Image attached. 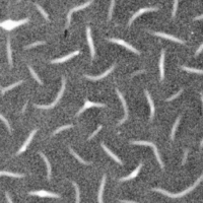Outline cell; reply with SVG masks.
<instances>
[{
	"mask_svg": "<svg viewBox=\"0 0 203 203\" xmlns=\"http://www.w3.org/2000/svg\"><path fill=\"white\" fill-rule=\"evenodd\" d=\"M202 180H203V175H201L200 178H198L197 181H196L191 187H189L188 189H186V190L180 192V193H171V192L166 191V190H164V189H160V188H155V189H153V191H156V192H159V193H162V194L166 195V196H169V197H171V198H181V197H183V196L187 195L188 193H190L191 191H193L194 189L198 186L199 183H200Z\"/></svg>",
	"mask_w": 203,
	"mask_h": 203,
	"instance_id": "1",
	"label": "cell"
},
{
	"mask_svg": "<svg viewBox=\"0 0 203 203\" xmlns=\"http://www.w3.org/2000/svg\"><path fill=\"white\" fill-rule=\"evenodd\" d=\"M114 5H115V0H111V5H110V9H109V19H112V14H113V9H114Z\"/></svg>",
	"mask_w": 203,
	"mask_h": 203,
	"instance_id": "31",
	"label": "cell"
},
{
	"mask_svg": "<svg viewBox=\"0 0 203 203\" xmlns=\"http://www.w3.org/2000/svg\"><path fill=\"white\" fill-rule=\"evenodd\" d=\"M101 145H102V147H103V149L105 150V151H106V152L108 153V155H110V156L112 157V159H113V160H115V162H117L119 164H121V166H122V164H123V163H122V160H121L120 159H119V157H118L117 155H115L114 153L112 152L111 150H110L109 148H108L106 145H105V143L102 142V144H101Z\"/></svg>",
	"mask_w": 203,
	"mask_h": 203,
	"instance_id": "15",
	"label": "cell"
},
{
	"mask_svg": "<svg viewBox=\"0 0 203 203\" xmlns=\"http://www.w3.org/2000/svg\"><path fill=\"white\" fill-rule=\"evenodd\" d=\"M200 147H201V148L203 147V140H202V141H201V143H200Z\"/></svg>",
	"mask_w": 203,
	"mask_h": 203,
	"instance_id": "43",
	"label": "cell"
},
{
	"mask_svg": "<svg viewBox=\"0 0 203 203\" xmlns=\"http://www.w3.org/2000/svg\"><path fill=\"white\" fill-rule=\"evenodd\" d=\"M116 93H117V94H118L119 99H120L121 102H122V105H123V108H124V111H125V116H124V118L122 119V120L119 122V124H118V125H122V124H123L124 122L128 119V107H127V104H126L125 99L123 97V96H122V93H120V90L117 89H116Z\"/></svg>",
	"mask_w": 203,
	"mask_h": 203,
	"instance_id": "10",
	"label": "cell"
},
{
	"mask_svg": "<svg viewBox=\"0 0 203 203\" xmlns=\"http://www.w3.org/2000/svg\"><path fill=\"white\" fill-rule=\"evenodd\" d=\"M164 50H162V55H160V80L164 78Z\"/></svg>",
	"mask_w": 203,
	"mask_h": 203,
	"instance_id": "18",
	"label": "cell"
},
{
	"mask_svg": "<svg viewBox=\"0 0 203 203\" xmlns=\"http://www.w3.org/2000/svg\"><path fill=\"white\" fill-rule=\"evenodd\" d=\"M79 53H80V52H79L78 50H77V51H74V52H72V53H69V55H66V56H64V57L59 58V59H55V60L51 61V62H52V63H63V62H65V61L69 60V59L73 58V57H74V56L78 55Z\"/></svg>",
	"mask_w": 203,
	"mask_h": 203,
	"instance_id": "14",
	"label": "cell"
},
{
	"mask_svg": "<svg viewBox=\"0 0 203 203\" xmlns=\"http://www.w3.org/2000/svg\"><path fill=\"white\" fill-rule=\"evenodd\" d=\"M0 118H1V120L4 122V124L6 125V127H7V129H8V131L11 133L12 131H11V128H10V125H9V123H8V121L6 120V118L3 116V115H0Z\"/></svg>",
	"mask_w": 203,
	"mask_h": 203,
	"instance_id": "32",
	"label": "cell"
},
{
	"mask_svg": "<svg viewBox=\"0 0 203 203\" xmlns=\"http://www.w3.org/2000/svg\"><path fill=\"white\" fill-rule=\"evenodd\" d=\"M65 83H66V80H65V78H62V85H61V89H60V92H59L58 96L56 97L55 101H54L53 103H52L51 105H48V106H40V105H35V107H37L38 109H43V110H48V109H52V108H54V107L56 106V105L58 104L59 100H60L61 97H62L63 93H64V90H65Z\"/></svg>",
	"mask_w": 203,
	"mask_h": 203,
	"instance_id": "2",
	"label": "cell"
},
{
	"mask_svg": "<svg viewBox=\"0 0 203 203\" xmlns=\"http://www.w3.org/2000/svg\"><path fill=\"white\" fill-rule=\"evenodd\" d=\"M93 107L105 108V107H106V105H105V104H100V103H93V102H90V101H89L87 99H85V106H83L81 109H80V110L77 112V114H76V117L79 116V115H81L83 112L89 109V108H93Z\"/></svg>",
	"mask_w": 203,
	"mask_h": 203,
	"instance_id": "4",
	"label": "cell"
},
{
	"mask_svg": "<svg viewBox=\"0 0 203 203\" xmlns=\"http://www.w3.org/2000/svg\"><path fill=\"white\" fill-rule=\"evenodd\" d=\"M72 184H73V186H74V188H75V191H76V203H79V201H80V191H79V188H78V186H77V184L75 183V182H72Z\"/></svg>",
	"mask_w": 203,
	"mask_h": 203,
	"instance_id": "28",
	"label": "cell"
},
{
	"mask_svg": "<svg viewBox=\"0 0 203 203\" xmlns=\"http://www.w3.org/2000/svg\"><path fill=\"white\" fill-rule=\"evenodd\" d=\"M7 55H8V61L9 65L12 66V52H11V47H10V40H7Z\"/></svg>",
	"mask_w": 203,
	"mask_h": 203,
	"instance_id": "25",
	"label": "cell"
},
{
	"mask_svg": "<svg viewBox=\"0 0 203 203\" xmlns=\"http://www.w3.org/2000/svg\"><path fill=\"white\" fill-rule=\"evenodd\" d=\"M22 83H23V80H19V81H17V82H15V83H12L11 85H9V86H7V87H2V89H1V94H4L6 92H8V90L14 89L15 86L22 85Z\"/></svg>",
	"mask_w": 203,
	"mask_h": 203,
	"instance_id": "21",
	"label": "cell"
},
{
	"mask_svg": "<svg viewBox=\"0 0 203 203\" xmlns=\"http://www.w3.org/2000/svg\"><path fill=\"white\" fill-rule=\"evenodd\" d=\"M115 69V64H113L111 66V67L108 69L107 71H105L103 74H101V75H99V76H89V75H85V78H87V79H90V80H99V79H102V78H104L105 76H107L108 74H110V73L113 71Z\"/></svg>",
	"mask_w": 203,
	"mask_h": 203,
	"instance_id": "12",
	"label": "cell"
},
{
	"mask_svg": "<svg viewBox=\"0 0 203 203\" xmlns=\"http://www.w3.org/2000/svg\"><path fill=\"white\" fill-rule=\"evenodd\" d=\"M121 202H123V203H135V201H129V200H122Z\"/></svg>",
	"mask_w": 203,
	"mask_h": 203,
	"instance_id": "41",
	"label": "cell"
},
{
	"mask_svg": "<svg viewBox=\"0 0 203 203\" xmlns=\"http://www.w3.org/2000/svg\"><path fill=\"white\" fill-rule=\"evenodd\" d=\"M69 151H70V152L72 153V155H73V156H74V157H75V159H76V160H78V162H79V163H81V164H90V163H89V162H86V160H82V159H81V157H80V156H79L78 155H77V153H76V152H75V151H74V150H73V149H72L71 147H69Z\"/></svg>",
	"mask_w": 203,
	"mask_h": 203,
	"instance_id": "22",
	"label": "cell"
},
{
	"mask_svg": "<svg viewBox=\"0 0 203 203\" xmlns=\"http://www.w3.org/2000/svg\"><path fill=\"white\" fill-rule=\"evenodd\" d=\"M101 129H102V125H99V127H97V130L94 131V132L93 133V134L90 135L89 137V140H90V139H92V138H93V136H96V135L97 134V133L100 132V130H101Z\"/></svg>",
	"mask_w": 203,
	"mask_h": 203,
	"instance_id": "36",
	"label": "cell"
},
{
	"mask_svg": "<svg viewBox=\"0 0 203 203\" xmlns=\"http://www.w3.org/2000/svg\"><path fill=\"white\" fill-rule=\"evenodd\" d=\"M36 7H37L38 9H39V11H40V12L42 13V15H43V16L45 17V19H46L47 22H49V17H48V15H47V13L45 12V10H44L43 8H42V7H41V6H40L39 4H36Z\"/></svg>",
	"mask_w": 203,
	"mask_h": 203,
	"instance_id": "30",
	"label": "cell"
},
{
	"mask_svg": "<svg viewBox=\"0 0 203 203\" xmlns=\"http://www.w3.org/2000/svg\"><path fill=\"white\" fill-rule=\"evenodd\" d=\"M40 155L42 156V159L44 160V162H45V164H46V166H47V170H48L47 177H48V180H50V179H51V164H50V163H49L47 156L45 155L43 152H40Z\"/></svg>",
	"mask_w": 203,
	"mask_h": 203,
	"instance_id": "20",
	"label": "cell"
},
{
	"mask_svg": "<svg viewBox=\"0 0 203 203\" xmlns=\"http://www.w3.org/2000/svg\"><path fill=\"white\" fill-rule=\"evenodd\" d=\"M156 10H159V8H157V7H145V8H141V9H139L137 12H135L134 14L132 15V17L130 19V20H129V23H128V26L130 27L131 24H132V23L134 22V19H137V17H138L139 15H141L142 13L147 12V11H156Z\"/></svg>",
	"mask_w": 203,
	"mask_h": 203,
	"instance_id": "7",
	"label": "cell"
},
{
	"mask_svg": "<svg viewBox=\"0 0 203 203\" xmlns=\"http://www.w3.org/2000/svg\"><path fill=\"white\" fill-rule=\"evenodd\" d=\"M86 36H87V42H89V49H90V54H92V59H93L94 56H96V51H94V46H93V42L92 39V35H90V27H86Z\"/></svg>",
	"mask_w": 203,
	"mask_h": 203,
	"instance_id": "11",
	"label": "cell"
},
{
	"mask_svg": "<svg viewBox=\"0 0 203 203\" xmlns=\"http://www.w3.org/2000/svg\"><path fill=\"white\" fill-rule=\"evenodd\" d=\"M105 184H106V175L103 176V179H102V182H101L100 190H99V202L100 203H103V192H104Z\"/></svg>",
	"mask_w": 203,
	"mask_h": 203,
	"instance_id": "19",
	"label": "cell"
},
{
	"mask_svg": "<svg viewBox=\"0 0 203 203\" xmlns=\"http://www.w3.org/2000/svg\"><path fill=\"white\" fill-rule=\"evenodd\" d=\"M144 93L146 96V99H147V102L149 104V107H150V120L153 118V116H155V105H153V102L151 100V97H150L149 93L147 92V90H144Z\"/></svg>",
	"mask_w": 203,
	"mask_h": 203,
	"instance_id": "16",
	"label": "cell"
},
{
	"mask_svg": "<svg viewBox=\"0 0 203 203\" xmlns=\"http://www.w3.org/2000/svg\"><path fill=\"white\" fill-rule=\"evenodd\" d=\"M72 127V124H69V125H65V126H62V127H59L57 130H55L54 132H53V134H52V136L53 135H56L57 133H59V132H61V131H63V130H65V129H68V128H71Z\"/></svg>",
	"mask_w": 203,
	"mask_h": 203,
	"instance_id": "29",
	"label": "cell"
},
{
	"mask_svg": "<svg viewBox=\"0 0 203 203\" xmlns=\"http://www.w3.org/2000/svg\"><path fill=\"white\" fill-rule=\"evenodd\" d=\"M202 51H203V43H202V45H201V46H200V47H199V48L197 49V51H196V56L200 54Z\"/></svg>",
	"mask_w": 203,
	"mask_h": 203,
	"instance_id": "37",
	"label": "cell"
},
{
	"mask_svg": "<svg viewBox=\"0 0 203 203\" xmlns=\"http://www.w3.org/2000/svg\"><path fill=\"white\" fill-rule=\"evenodd\" d=\"M36 133H37V129H36V130H34V131H31V134H30V136H29V138L27 139V140H26V142H24V144H23V145L22 146V147L19 148V151H17V153H16V155H20V153H22V152H23L24 150L27 149V146L30 145L31 141L33 140V137H34V135L36 134Z\"/></svg>",
	"mask_w": 203,
	"mask_h": 203,
	"instance_id": "13",
	"label": "cell"
},
{
	"mask_svg": "<svg viewBox=\"0 0 203 203\" xmlns=\"http://www.w3.org/2000/svg\"><path fill=\"white\" fill-rule=\"evenodd\" d=\"M187 155H188V149H185V152H184V159H183V164H185V162H186Z\"/></svg>",
	"mask_w": 203,
	"mask_h": 203,
	"instance_id": "39",
	"label": "cell"
},
{
	"mask_svg": "<svg viewBox=\"0 0 203 203\" xmlns=\"http://www.w3.org/2000/svg\"><path fill=\"white\" fill-rule=\"evenodd\" d=\"M200 19H203V14H202V15H199V16L195 17V19H194V20H200Z\"/></svg>",
	"mask_w": 203,
	"mask_h": 203,
	"instance_id": "40",
	"label": "cell"
},
{
	"mask_svg": "<svg viewBox=\"0 0 203 203\" xmlns=\"http://www.w3.org/2000/svg\"><path fill=\"white\" fill-rule=\"evenodd\" d=\"M29 22V19H22V20H19V22H14V20H6V22L4 23H0V26H1V27H3L4 30L6 31H10L12 29H14V27H19V26H22V24L26 23Z\"/></svg>",
	"mask_w": 203,
	"mask_h": 203,
	"instance_id": "3",
	"label": "cell"
},
{
	"mask_svg": "<svg viewBox=\"0 0 203 203\" xmlns=\"http://www.w3.org/2000/svg\"><path fill=\"white\" fill-rule=\"evenodd\" d=\"M93 2V0H89L87 2H85V4H81V5H78V6H76V7H73L71 10H69V12H68V15H67V27H69V24H70V20H71V14L74 11H77V10H81V9H83V8H85V7H87V6H89L90 5V3Z\"/></svg>",
	"mask_w": 203,
	"mask_h": 203,
	"instance_id": "9",
	"label": "cell"
},
{
	"mask_svg": "<svg viewBox=\"0 0 203 203\" xmlns=\"http://www.w3.org/2000/svg\"><path fill=\"white\" fill-rule=\"evenodd\" d=\"M182 69H183V70H186L188 72H193V73H198V74H203V70H202V69L190 68V67H187V66H182Z\"/></svg>",
	"mask_w": 203,
	"mask_h": 203,
	"instance_id": "24",
	"label": "cell"
},
{
	"mask_svg": "<svg viewBox=\"0 0 203 203\" xmlns=\"http://www.w3.org/2000/svg\"><path fill=\"white\" fill-rule=\"evenodd\" d=\"M45 44V42H37V43H33V44H31V45H29V46H27V47H24L26 49H31V48H33V47H36V46H39V45H44Z\"/></svg>",
	"mask_w": 203,
	"mask_h": 203,
	"instance_id": "35",
	"label": "cell"
},
{
	"mask_svg": "<svg viewBox=\"0 0 203 203\" xmlns=\"http://www.w3.org/2000/svg\"><path fill=\"white\" fill-rule=\"evenodd\" d=\"M5 197H6V199H7V201L9 203H12V199L10 198V196H9V194L7 193V192H5Z\"/></svg>",
	"mask_w": 203,
	"mask_h": 203,
	"instance_id": "38",
	"label": "cell"
},
{
	"mask_svg": "<svg viewBox=\"0 0 203 203\" xmlns=\"http://www.w3.org/2000/svg\"><path fill=\"white\" fill-rule=\"evenodd\" d=\"M178 1H179V0H174V7H173V13H172V17H175V16H176L177 8H178Z\"/></svg>",
	"mask_w": 203,
	"mask_h": 203,
	"instance_id": "33",
	"label": "cell"
},
{
	"mask_svg": "<svg viewBox=\"0 0 203 203\" xmlns=\"http://www.w3.org/2000/svg\"><path fill=\"white\" fill-rule=\"evenodd\" d=\"M29 195H35L40 196V197H51V198H60V195L52 193V192L45 191V190H39V191H31L29 192Z\"/></svg>",
	"mask_w": 203,
	"mask_h": 203,
	"instance_id": "5",
	"label": "cell"
},
{
	"mask_svg": "<svg viewBox=\"0 0 203 203\" xmlns=\"http://www.w3.org/2000/svg\"><path fill=\"white\" fill-rule=\"evenodd\" d=\"M1 176H8V177H12V178H23L24 175L23 174H13V173H9V172H5V171H1L0 172Z\"/></svg>",
	"mask_w": 203,
	"mask_h": 203,
	"instance_id": "23",
	"label": "cell"
},
{
	"mask_svg": "<svg viewBox=\"0 0 203 203\" xmlns=\"http://www.w3.org/2000/svg\"><path fill=\"white\" fill-rule=\"evenodd\" d=\"M182 93H183V89H180L179 92H178V93H177L176 94H174V96H172V97H169V99H167V102H171V101L175 100V99H176V97H179V96H180V94H181Z\"/></svg>",
	"mask_w": 203,
	"mask_h": 203,
	"instance_id": "34",
	"label": "cell"
},
{
	"mask_svg": "<svg viewBox=\"0 0 203 203\" xmlns=\"http://www.w3.org/2000/svg\"><path fill=\"white\" fill-rule=\"evenodd\" d=\"M29 69H30V71H31V75H33V77H34L35 79H36V80H37V82H38V83H39V85H43V82H42V81H41V79L39 78V76H38V75L36 74V72H35V71H34V69H33V68H31V66H29Z\"/></svg>",
	"mask_w": 203,
	"mask_h": 203,
	"instance_id": "27",
	"label": "cell"
},
{
	"mask_svg": "<svg viewBox=\"0 0 203 203\" xmlns=\"http://www.w3.org/2000/svg\"><path fill=\"white\" fill-rule=\"evenodd\" d=\"M200 96H201V101H202V104H203V93H200Z\"/></svg>",
	"mask_w": 203,
	"mask_h": 203,
	"instance_id": "42",
	"label": "cell"
},
{
	"mask_svg": "<svg viewBox=\"0 0 203 203\" xmlns=\"http://www.w3.org/2000/svg\"><path fill=\"white\" fill-rule=\"evenodd\" d=\"M142 168V164H139V166L136 168V169L134 170V172H132L129 176H127V177H124V178H121L120 179V182H125V181H129V180H131V179H133V178H135L136 176L138 175V173H139V171H140V169Z\"/></svg>",
	"mask_w": 203,
	"mask_h": 203,
	"instance_id": "17",
	"label": "cell"
},
{
	"mask_svg": "<svg viewBox=\"0 0 203 203\" xmlns=\"http://www.w3.org/2000/svg\"><path fill=\"white\" fill-rule=\"evenodd\" d=\"M152 35H153V36H156V37L164 38V39H168V40H170V41L176 42V43H179V44H185V42L183 40L178 39L177 37L172 36V35H168V34H164V33H156V31H152Z\"/></svg>",
	"mask_w": 203,
	"mask_h": 203,
	"instance_id": "8",
	"label": "cell"
},
{
	"mask_svg": "<svg viewBox=\"0 0 203 203\" xmlns=\"http://www.w3.org/2000/svg\"><path fill=\"white\" fill-rule=\"evenodd\" d=\"M180 119H181V116H179V117L177 118V120H176V122H175V124L173 126L172 134H171V138H172V140H174V139H175V132H176V129H177L178 125H179V123H180Z\"/></svg>",
	"mask_w": 203,
	"mask_h": 203,
	"instance_id": "26",
	"label": "cell"
},
{
	"mask_svg": "<svg viewBox=\"0 0 203 203\" xmlns=\"http://www.w3.org/2000/svg\"><path fill=\"white\" fill-rule=\"evenodd\" d=\"M109 41L112 42V43H116V44H118V45H121V46H123V47H125V48H127L128 50L132 51L133 53H135V54H137V55L140 54V53H139V51H138V50H136V49H135L134 47H132L131 45H129L128 43H126V42L123 41V40L115 39V38H112V39H109Z\"/></svg>",
	"mask_w": 203,
	"mask_h": 203,
	"instance_id": "6",
	"label": "cell"
}]
</instances>
